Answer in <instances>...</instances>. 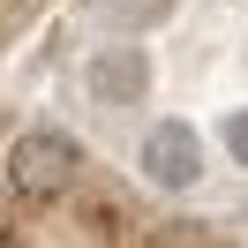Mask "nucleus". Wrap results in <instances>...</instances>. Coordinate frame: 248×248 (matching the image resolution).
<instances>
[{"label":"nucleus","mask_w":248,"mask_h":248,"mask_svg":"<svg viewBox=\"0 0 248 248\" xmlns=\"http://www.w3.org/2000/svg\"><path fill=\"white\" fill-rule=\"evenodd\" d=\"M83 91H91L106 113L143 106V91H151V61H143V46H106V53H91V68H83Z\"/></svg>","instance_id":"nucleus-3"},{"label":"nucleus","mask_w":248,"mask_h":248,"mask_svg":"<svg viewBox=\"0 0 248 248\" xmlns=\"http://www.w3.org/2000/svg\"><path fill=\"white\" fill-rule=\"evenodd\" d=\"M226 151H233V166H248V113L226 121Z\"/></svg>","instance_id":"nucleus-5"},{"label":"nucleus","mask_w":248,"mask_h":248,"mask_svg":"<svg viewBox=\"0 0 248 248\" xmlns=\"http://www.w3.org/2000/svg\"><path fill=\"white\" fill-rule=\"evenodd\" d=\"M136 166H143V181L151 188H196L203 181V136L188 121H158L151 136H143V151H136Z\"/></svg>","instance_id":"nucleus-2"},{"label":"nucleus","mask_w":248,"mask_h":248,"mask_svg":"<svg viewBox=\"0 0 248 248\" xmlns=\"http://www.w3.org/2000/svg\"><path fill=\"white\" fill-rule=\"evenodd\" d=\"M106 23H121V31H151V23L173 16V0H91Z\"/></svg>","instance_id":"nucleus-4"},{"label":"nucleus","mask_w":248,"mask_h":248,"mask_svg":"<svg viewBox=\"0 0 248 248\" xmlns=\"http://www.w3.org/2000/svg\"><path fill=\"white\" fill-rule=\"evenodd\" d=\"M76 173H83V151H76V136H61V128H31V136L8 143V188L31 196V203L68 196Z\"/></svg>","instance_id":"nucleus-1"}]
</instances>
